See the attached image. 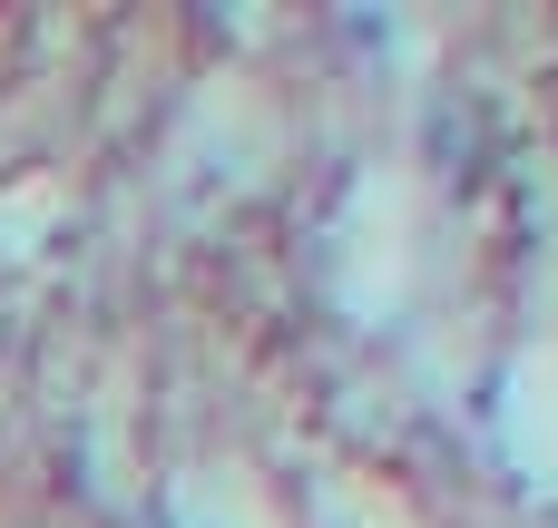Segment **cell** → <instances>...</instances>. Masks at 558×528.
<instances>
[{
    "mask_svg": "<svg viewBox=\"0 0 558 528\" xmlns=\"http://www.w3.org/2000/svg\"><path fill=\"white\" fill-rule=\"evenodd\" d=\"M510 451L539 490H558V353H530L510 382Z\"/></svg>",
    "mask_w": 558,
    "mask_h": 528,
    "instance_id": "obj_1",
    "label": "cell"
},
{
    "mask_svg": "<svg viewBox=\"0 0 558 528\" xmlns=\"http://www.w3.org/2000/svg\"><path fill=\"white\" fill-rule=\"evenodd\" d=\"M373 528H402V519H373Z\"/></svg>",
    "mask_w": 558,
    "mask_h": 528,
    "instance_id": "obj_2",
    "label": "cell"
}]
</instances>
